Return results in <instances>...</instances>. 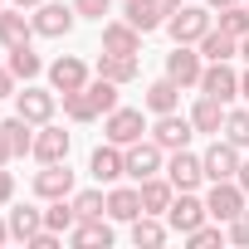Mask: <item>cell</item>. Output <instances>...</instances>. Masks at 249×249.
Listing matches in <instances>:
<instances>
[{"mask_svg": "<svg viewBox=\"0 0 249 249\" xmlns=\"http://www.w3.org/2000/svg\"><path fill=\"white\" fill-rule=\"evenodd\" d=\"M142 132H147L142 107H112V112H103V137H107V142L132 147V142H142Z\"/></svg>", "mask_w": 249, "mask_h": 249, "instance_id": "cell-1", "label": "cell"}, {"mask_svg": "<svg viewBox=\"0 0 249 249\" xmlns=\"http://www.w3.org/2000/svg\"><path fill=\"white\" fill-rule=\"evenodd\" d=\"M35 35L39 39H64L69 30H73V20H78V10H73V0L64 5V0H44V5H35Z\"/></svg>", "mask_w": 249, "mask_h": 249, "instance_id": "cell-2", "label": "cell"}, {"mask_svg": "<svg viewBox=\"0 0 249 249\" xmlns=\"http://www.w3.org/2000/svg\"><path fill=\"white\" fill-rule=\"evenodd\" d=\"M205 30H210V5H181V10L166 20L171 44H200Z\"/></svg>", "mask_w": 249, "mask_h": 249, "instance_id": "cell-3", "label": "cell"}, {"mask_svg": "<svg viewBox=\"0 0 249 249\" xmlns=\"http://www.w3.org/2000/svg\"><path fill=\"white\" fill-rule=\"evenodd\" d=\"M244 205H249V196H244V186H239V181H210V196H205V210H210V220L230 225V220H234Z\"/></svg>", "mask_w": 249, "mask_h": 249, "instance_id": "cell-4", "label": "cell"}, {"mask_svg": "<svg viewBox=\"0 0 249 249\" xmlns=\"http://www.w3.org/2000/svg\"><path fill=\"white\" fill-rule=\"evenodd\" d=\"M88 176L98 186H117L122 176H127V147H117V142H103L93 157H88Z\"/></svg>", "mask_w": 249, "mask_h": 249, "instance_id": "cell-5", "label": "cell"}, {"mask_svg": "<svg viewBox=\"0 0 249 249\" xmlns=\"http://www.w3.org/2000/svg\"><path fill=\"white\" fill-rule=\"evenodd\" d=\"M54 107H59V93H54V88H35V83H25V93H15V112H20L25 122H35V127L54 122Z\"/></svg>", "mask_w": 249, "mask_h": 249, "instance_id": "cell-6", "label": "cell"}, {"mask_svg": "<svg viewBox=\"0 0 249 249\" xmlns=\"http://www.w3.org/2000/svg\"><path fill=\"white\" fill-rule=\"evenodd\" d=\"M200 73H205V54L196 44H176L166 54V78H176L181 88H200Z\"/></svg>", "mask_w": 249, "mask_h": 249, "instance_id": "cell-7", "label": "cell"}, {"mask_svg": "<svg viewBox=\"0 0 249 249\" xmlns=\"http://www.w3.org/2000/svg\"><path fill=\"white\" fill-rule=\"evenodd\" d=\"M239 147L234 142H225V137H215L210 147H205V157H200V166H205V181H234L239 176Z\"/></svg>", "mask_w": 249, "mask_h": 249, "instance_id": "cell-8", "label": "cell"}, {"mask_svg": "<svg viewBox=\"0 0 249 249\" xmlns=\"http://www.w3.org/2000/svg\"><path fill=\"white\" fill-rule=\"evenodd\" d=\"M210 220V210H205V200L196 196V191H176V200L166 205V225L176 230V234H191L196 225H205Z\"/></svg>", "mask_w": 249, "mask_h": 249, "instance_id": "cell-9", "label": "cell"}, {"mask_svg": "<svg viewBox=\"0 0 249 249\" xmlns=\"http://www.w3.org/2000/svg\"><path fill=\"white\" fill-rule=\"evenodd\" d=\"M191 137H196V122H191V117H181V112H161V117L152 122V142H157V147H166V152L191 147Z\"/></svg>", "mask_w": 249, "mask_h": 249, "instance_id": "cell-10", "label": "cell"}, {"mask_svg": "<svg viewBox=\"0 0 249 249\" xmlns=\"http://www.w3.org/2000/svg\"><path fill=\"white\" fill-rule=\"evenodd\" d=\"M200 93L220 98L225 107L239 98V73L230 69V59H220V64H205V73H200Z\"/></svg>", "mask_w": 249, "mask_h": 249, "instance_id": "cell-11", "label": "cell"}, {"mask_svg": "<svg viewBox=\"0 0 249 249\" xmlns=\"http://www.w3.org/2000/svg\"><path fill=\"white\" fill-rule=\"evenodd\" d=\"M161 171H166V147H157V142L127 147V176L132 181H147V176H161Z\"/></svg>", "mask_w": 249, "mask_h": 249, "instance_id": "cell-12", "label": "cell"}, {"mask_svg": "<svg viewBox=\"0 0 249 249\" xmlns=\"http://www.w3.org/2000/svg\"><path fill=\"white\" fill-rule=\"evenodd\" d=\"M166 181H171L176 191H196V186L205 181V166H200V157H196L191 147L171 152V157H166Z\"/></svg>", "mask_w": 249, "mask_h": 249, "instance_id": "cell-13", "label": "cell"}, {"mask_svg": "<svg viewBox=\"0 0 249 249\" xmlns=\"http://www.w3.org/2000/svg\"><path fill=\"white\" fill-rule=\"evenodd\" d=\"M49 88H54V93H78V88H88V64H83L78 54L54 59V64H49Z\"/></svg>", "mask_w": 249, "mask_h": 249, "instance_id": "cell-14", "label": "cell"}, {"mask_svg": "<svg viewBox=\"0 0 249 249\" xmlns=\"http://www.w3.org/2000/svg\"><path fill=\"white\" fill-rule=\"evenodd\" d=\"M35 196H39V200L73 196V171H69V161H49L44 171H35Z\"/></svg>", "mask_w": 249, "mask_h": 249, "instance_id": "cell-15", "label": "cell"}, {"mask_svg": "<svg viewBox=\"0 0 249 249\" xmlns=\"http://www.w3.org/2000/svg\"><path fill=\"white\" fill-rule=\"evenodd\" d=\"M122 20L127 25H137L142 35H157V30H166V10L157 5V0H122Z\"/></svg>", "mask_w": 249, "mask_h": 249, "instance_id": "cell-16", "label": "cell"}, {"mask_svg": "<svg viewBox=\"0 0 249 249\" xmlns=\"http://www.w3.org/2000/svg\"><path fill=\"white\" fill-rule=\"evenodd\" d=\"M69 147H73V137L64 132V127H54V122H44V127L35 132V157L49 166V161H69Z\"/></svg>", "mask_w": 249, "mask_h": 249, "instance_id": "cell-17", "label": "cell"}, {"mask_svg": "<svg viewBox=\"0 0 249 249\" xmlns=\"http://www.w3.org/2000/svg\"><path fill=\"white\" fill-rule=\"evenodd\" d=\"M103 49L107 54H142V30L127 20H107L103 25Z\"/></svg>", "mask_w": 249, "mask_h": 249, "instance_id": "cell-18", "label": "cell"}, {"mask_svg": "<svg viewBox=\"0 0 249 249\" xmlns=\"http://www.w3.org/2000/svg\"><path fill=\"white\" fill-rule=\"evenodd\" d=\"M30 39H35V20L20 5H5V10H0V44L15 49V44H30Z\"/></svg>", "mask_w": 249, "mask_h": 249, "instance_id": "cell-19", "label": "cell"}, {"mask_svg": "<svg viewBox=\"0 0 249 249\" xmlns=\"http://www.w3.org/2000/svg\"><path fill=\"white\" fill-rule=\"evenodd\" d=\"M137 191H142V215H166V205L176 200V186L166 181V171H161V176L137 181Z\"/></svg>", "mask_w": 249, "mask_h": 249, "instance_id": "cell-20", "label": "cell"}, {"mask_svg": "<svg viewBox=\"0 0 249 249\" xmlns=\"http://www.w3.org/2000/svg\"><path fill=\"white\" fill-rule=\"evenodd\" d=\"M225 103L220 98H210V93H200L196 98V107H191V122H196V132H210V137H220V127H225Z\"/></svg>", "mask_w": 249, "mask_h": 249, "instance_id": "cell-21", "label": "cell"}, {"mask_svg": "<svg viewBox=\"0 0 249 249\" xmlns=\"http://www.w3.org/2000/svg\"><path fill=\"white\" fill-rule=\"evenodd\" d=\"M200 54H205V64H220V59H239V39L234 35H225L220 25H210L205 35H200V44H196Z\"/></svg>", "mask_w": 249, "mask_h": 249, "instance_id": "cell-22", "label": "cell"}, {"mask_svg": "<svg viewBox=\"0 0 249 249\" xmlns=\"http://www.w3.org/2000/svg\"><path fill=\"white\" fill-rule=\"evenodd\" d=\"M147 112L152 117H161V112H176L181 107V83L176 78H157V83H147Z\"/></svg>", "mask_w": 249, "mask_h": 249, "instance_id": "cell-23", "label": "cell"}, {"mask_svg": "<svg viewBox=\"0 0 249 249\" xmlns=\"http://www.w3.org/2000/svg\"><path fill=\"white\" fill-rule=\"evenodd\" d=\"M69 239L83 244V249H98V244L107 249V244H112V225H107L103 215H88V220H78V225L69 230Z\"/></svg>", "mask_w": 249, "mask_h": 249, "instance_id": "cell-24", "label": "cell"}, {"mask_svg": "<svg viewBox=\"0 0 249 249\" xmlns=\"http://www.w3.org/2000/svg\"><path fill=\"white\" fill-rule=\"evenodd\" d=\"M107 215L132 225V220L142 215V191H137V186H112V191H107Z\"/></svg>", "mask_w": 249, "mask_h": 249, "instance_id": "cell-25", "label": "cell"}, {"mask_svg": "<svg viewBox=\"0 0 249 249\" xmlns=\"http://www.w3.org/2000/svg\"><path fill=\"white\" fill-rule=\"evenodd\" d=\"M166 234H171V225H161V215H137L132 220V244L137 249H157V244H166Z\"/></svg>", "mask_w": 249, "mask_h": 249, "instance_id": "cell-26", "label": "cell"}, {"mask_svg": "<svg viewBox=\"0 0 249 249\" xmlns=\"http://www.w3.org/2000/svg\"><path fill=\"white\" fill-rule=\"evenodd\" d=\"M0 127H5V142H10L15 157H35V122H25V117L15 112V117L0 122Z\"/></svg>", "mask_w": 249, "mask_h": 249, "instance_id": "cell-27", "label": "cell"}, {"mask_svg": "<svg viewBox=\"0 0 249 249\" xmlns=\"http://www.w3.org/2000/svg\"><path fill=\"white\" fill-rule=\"evenodd\" d=\"M39 230H44V210H35V205H15L10 210V239L30 244V234H39Z\"/></svg>", "mask_w": 249, "mask_h": 249, "instance_id": "cell-28", "label": "cell"}, {"mask_svg": "<svg viewBox=\"0 0 249 249\" xmlns=\"http://www.w3.org/2000/svg\"><path fill=\"white\" fill-rule=\"evenodd\" d=\"M98 73L112 78V83H132V78H137V54H107V49H103Z\"/></svg>", "mask_w": 249, "mask_h": 249, "instance_id": "cell-29", "label": "cell"}, {"mask_svg": "<svg viewBox=\"0 0 249 249\" xmlns=\"http://www.w3.org/2000/svg\"><path fill=\"white\" fill-rule=\"evenodd\" d=\"M5 64H10V73H15V78H25V83H30V78H39V73H44V59H39V54H35V49H30V44H15V49H10V59H5Z\"/></svg>", "mask_w": 249, "mask_h": 249, "instance_id": "cell-30", "label": "cell"}, {"mask_svg": "<svg viewBox=\"0 0 249 249\" xmlns=\"http://www.w3.org/2000/svg\"><path fill=\"white\" fill-rule=\"evenodd\" d=\"M73 225H78V210H73V200H69V196L49 200V210H44V230H54V234H69Z\"/></svg>", "mask_w": 249, "mask_h": 249, "instance_id": "cell-31", "label": "cell"}, {"mask_svg": "<svg viewBox=\"0 0 249 249\" xmlns=\"http://www.w3.org/2000/svg\"><path fill=\"white\" fill-rule=\"evenodd\" d=\"M220 137H225V142H234L239 152L249 147V107H230V112H225V127H220Z\"/></svg>", "mask_w": 249, "mask_h": 249, "instance_id": "cell-32", "label": "cell"}, {"mask_svg": "<svg viewBox=\"0 0 249 249\" xmlns=\"http://www.w3.org/2000/svg\"><path fill=\"white\" fill-rule=\"evenodd\" d=\"M117 88H122V83H112V78H103V73H98V78H88V98H93V107H98V112L122 107V103H117Z\"/></svg>", "mask_w": 249, "mask_h": 249, "instance_id": "cell-33", "label": "cell"}, {"mask_svg": "<svg viewBox=\"0 0 249 249\" xmlns=\"http://www.w3.org/2000/svg\"><path fill=\"white\" fill-rule=\"evenodd\" d=\"M59 98H64V112H69L73 122H93V117H98V107H93L88 88H78V93H59Z\"/></svg>", "mask_w": 249, "mask_h": 249, "instance_id": "cell-34", "label": "cell"}, {"mask_svg": "<svg viewBox=\"0 0 249 249\" xmlns=\"http://www.w3.org/2000/svg\"><path fill=\"white\" fill-rule=\"evenodd\" d=\"M220 30L234 35V39L249 35V5H244V0H239V5H230V10H220Z\"/></svg>", "mask_w": 249, "mask_h": 249, "instance_id": "cell-35", "label": "cell"}, {"mask_svg": "<svg viewBox=\"0 0 249 249\" xmlns=\"http://www.w3.org/2000/svg\"><path fill=\"white\" fill-rule=\"evenodd\" d=\"M73 210H78V220H88V215H107V196H103L98 186H88V191L73 196Z\"/></svg>", "mask_w": 249, "mask_h": 249, "instance_id": "cell-36", "label": "cell"}, {"mask_svg": "<svg viewBox=\"0 0 249 249\" xmlns=\"http://www.w3.org/2000/svg\"><path fill=\"white\" fill-rule=\"evenodd\" d=\"M181 239H186L191 249H210V244H225L230 234H225V225L215 220V225H196V230H191V234H181Z\"/></svg>", "mask_w": 249, "mask_h": 249, "instance_id": "cell-37", "label": "cell"}, {"mask_svg": "<svg viewBox=\"0 0 249 249\" xmlns=\"http://www.w3.org/2000/svg\"><path fill=\"white\" fill-rule=\"evenodd\" d=\"M225 234H230V244H239V249H249V205L225 225Z\"/></svg>", "mask_w": 249, "mask_h": 249, "instance_id": "cell-38", "label": "cell"}, {"mask_svg": "<svg viewBox=\"0 0 249 249\" xmlns=\"http://www.w3.org/2000/svg\"><path fill=\"white\" fill-rule=\"evenodd\" d=\"M73 10H78L83 20H103V15L112 10V0H73Z\"/></svg>", "mask_w": 249, "mask_h": 249, "instance_id": "cell-39", "label": "cell"}, {"mask_svg": "<svg viewBox=\"0 0 249 249\" xmlns=\"http://www.w3.org/2000/svg\"><path fill=\"white\" fill-rule=\"evenodd\" d=\"M59 239H64V234H54V230H39V234H30V244H25V249H59Z\"/></svg>", "mask_w": 249, "mask_h": 249, "instance_id": "cell-40", "label": "cell"}, {"mask_svg": "<svg viewBox=\"0 0 249 249\" xmlns=\"http://www.w3.org/2000/svg\"><path fill=\"white\" fill-rule=\"evenodd\" d=\"M15 83H20V78L10 73V64H0V98H10V93H20Z\"/></svg>", "mask_w": 249, "mask_h": 249, "instance_id": "cell-41", "label": "cell"}, {"mask_svg": "<svg viewBox=\"0 0 249 249\" xmlns=\"http://www.w3.org/2000/svg\"><path fill=\"white\" fill-rule=\"evenodd\" d=\"M10 196H15V176H10V171H0V205H5Z\"/></svg>", "mask_w": 249, "mask_h": 249, "instance_id": "cell-42", "label": "cell"}, {"mask_svg": "<svg viewBox=\"0 0 249 249\" xmlns=\"http://www.w3.org/2000/svg\"><path fill=\"white\" fill-rule=\"evenodd\" d=\"M5 161H15V152H10V142H5V127H0V166Z\"/></svg>", "mask_w": 249, "mask_h": 249, "instance_id": "cell-43", "label": "cell"}, {"mask_svg": "<svg viewBox=\"0 0 249 249\" xmlns=\"http://www.w3.org/2000/svg\"><path fill=\"white\" fill-rule=\"evenodd\" d=\"M239 186H244V196H249V161H239V176H234Z\"/></svg>", "mask_w": 249, "mask_h": 249, "instance_id": "cell-44", "label": "cell"}, {"mask_svg": "<svg viewBox=\"0 0 249 249\" xmlns=\"http://www.w3.org/2000/svg\"><path fill=\"white\" fill-rule=\"evenodd\" d=\"M210 10H230V5H239V0H205Z\"/></svg>", "mask_w": 249, "mask_h": 249, "instance_id": "cell-45", "label": "cell"}, {"mask_svg": "<svg viewBox=\"0 0 249 249\" xmlns=\"http://www.w3.org/2000/svg\"><path fill=\"white\" fill-rule=\"evenodd\" d=\"M157 5H161L166 15H176V10H181V0H157Z\"/></svg>", "mask_w": 249, "mask_h": 249, "instance_id": "cell-46", "label": "cell"}, {"mask_svg": "<svg viewBox=\"0 0 249 249\" xmlns=\"http://www.w3.org/2000/svg\"><path fill=\"white\" fill-rule=\"evenodd\" d=\"M239 98H249V69L239 73Z\"/></svg>", "mask_w": 249, "mask_h": 249, "instance_id": "cell-47", "label": "cell"}, {"mask_svg": "<svg viewBox=\"0 0 249 249\" xmlns=\"http://www.w3.org/2000/svg\"><path fill=\"white\" fill-rule=\"evenodd\" d=\"M10 5H20V10H35V5H44V0H10Z\"/></svg>", "mask_w": 249, "mask_h": 249, "instance_id": "cell-48", "label": "cell"}, {"mask_svg": "<svg viewBox=\"0 0 249 249\" xmlns=\"http://www.w3.org/2000/svg\"><path fill=\"white\" fill-rule=\"evenodd\" d=\"M239 59H244V64H249V35H244V39H239Z\"/></svg>", "mask_w": 249, "mask_h": 249, "instance_id": "cell-49", "label": "cell"}, {"mask_svg": "<svg viewBox=\"0 0 249 249\" xmlns=\"http://www.w3.org/2000/svg\"><path fill=\"white\" fill-rule=\"evenodd\" d=\"M10 239V220H0V244H5Z\"/></svg>", "mask_w": 249, "mask_h": 249, "instance_id": "cell-50", "label": "cell"}, {"mask_svg": "<svg viewBox=\"0 0 249 249\" xmlns=\"http://www.w3.org/2000/svg\"><path fill=\"white\" fill-rule=\"evenodd\" d=\"M0 10H5V0H0Z\"/></svg>", "mask_w": 249, "mask_h": 249, "instance_id": "cell-51", "label": "cell"}, {"mask_svg": "<svg viewBox=\"0 0 249 249\" xmlns=\"http://www.w3.org/2000/svg\"><path fill=\"white\" fill-rule=\"evenodd\" d=\"M244 5H249V0H244Z\"/></svg>", "mask_w": 249, "mask_h": 249, "instance_id": "cell-52", "label": "cell"}]
</instances>
